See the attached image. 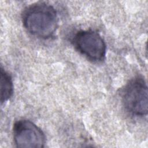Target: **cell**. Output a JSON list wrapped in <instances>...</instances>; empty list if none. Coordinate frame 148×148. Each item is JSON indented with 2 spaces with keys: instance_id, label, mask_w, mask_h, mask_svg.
<instances>
[{
  "instance_id": "obj_1",
  "label": "cell",
  "mask_w": 148,
  "mask_h": 148,
  "mask_svg": "<svg viewBox=\"0 0 148 148\" xmlns=\"http://www.w3.org/2000/svg\"><path fill=\"white\" fill-rule=\"evenodd\" d=\"M22 22L29 34L42 39L51 37L58 26L55 9L51 5L41 2L31 4L24 9Z\"/></svg>"
},
{
  "instance_id": "obj_4",
  "label": "cell",
  "mask_w": 148,
  "mask_h": 148,
  "mask_svg": "<svg viewBox=\"0 0 148 148\" xmlns=\"http://www.w3.org/2000/svg\"><path fill=\"white\" fill-rule=\"evenodd\" d=\"M13 140L17 147L40 148L45 146L46 137L42 131L32 121L20 120L16 121L13 128Z\"/></svg>"
},
{
  "instance_id": "obj_5",
  "label": "cell",
  "mask_w": 148,
  "mask_h": 148,
  "mask_svg": "<svg viewBox=\"0 0 148 148\" xmlns=\"http://www.w3.org/2000/svg\"><path fill=\"white\" fill-rule=\"evenodd\" d=\"M13 82L10 75L1 67V102L8 101L13 94Z\"/></svg>"
},
{
  "instance_id": "obj_3",
  "label": "cell",
  "mask_w": 148,
  "mask_h": 148,
  "mask_svg": "<svg viewBox=\"0 0 148 148\" xmlns=\"http://www.w3.org/2000/svg\"><path fill=\"white\" fill-rule=\"evenodd\" d=\"M72 43L77 51L92 61H100L105 57V42L96 31H79L74 35Z\"/></svg>"
},
{
  "instance_id": "obj_2",
  "label": "cell",
  "mask_w": 148,
  "mask_h": 148,
  "mask_svg": "<svg viewBox=\"0 0 148 148\" xmlns=\"http://www.w3.org/2000/svg\"><path fill=\"white\" fill-rule=\"evenodd\" d=\"M147 86L141 77L131 80L125 86L122 93V101L126 110L136 116L147 114Z\"/></svg>"
}]
</instances>
